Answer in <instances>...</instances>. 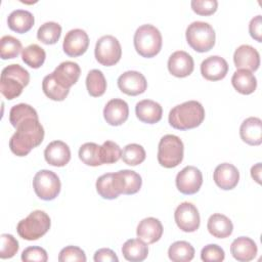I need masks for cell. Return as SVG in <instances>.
Returning <instances> with one entry per match:
<instances>
[{
  "mask_svg": "<svg viewBox=\"0 0 262 262\" xmlns=\"http://www.w3.org/2000/svg\"><path fill=\"white\" fill-rule=\"evenodd\" d=\"M9 140L10 150L17 157H25L40 145L44 139V128L39 119L29 118L21 122Z\"/></svg>",
  "mask_w": 262,
  "mask_h": 262,
  "instance_id": "1",
  "label": "cell"
},
{
  "mask_svg": "<svg viewBox=\"0 0 262 262\" xmlns=\"http://www.w3.org/2000/svg\"><path fill=\"white\" fill-rule=\"evenodd\" d=\"M205 119V110L201 102L188 100L175 105L169 113V124L177 130H188L199 127Z\"/></svg>",
  "mask_w": 262,
  "mask_h": 262,
  "instance_id": "2",
  "label": "cell"
},
{
  "mask_svg": "<svg viewBox=\"0 0 262 262\" xmlns=\"http://www.w3.org/2000/svg\"><path fill=\"white\" fill-rule=\"evenodd\" d=\"M30 82L29 72L17 63L9 64L2 70L0 78V90L2 95L8 99L19 96L23 89Z\"/></svg>",
  "mask_w": 262,
  "mask_h": 262,
  "instance_id": "3",
  "label": "cell"
},
{
  "mask_svg": "<svg viewBox=\"0 0 262 262\" xmlns=\"http://www.w3.org/2000/svg\"><path fill=\"white\" fill-rule=\"evenodd\" d=\"M134 47L136 52L146 58L156 56L162 48V34L155 26L146 24L140 26L134 34Z\"/></svg>",
  "mask_w": 262,
  "mask_h": 262,
  "instance_id": "4",
  "label": "cell"
},
{
  "mask_svg": "<svg viewBox=\"0 0 262 262\" xmlns=\"http://www.w3.org/2000/svg\"><path fill=\"white\" fill-rule=\"evenodd\" d=\"M50 217L41 210H35L29 216L17 223L18 235L27 241H36L42 237L50 229Z\"/></svg>",
  "mask_w": 262,
  "mask_h": 262,
  "instance_id": "5",
  "label": "cell"
},
{
  "mask_svg": "<svg viewBox=\"0 0 262 262\" xmlns=\"http://www.w3.org/2000/svg\"><path fill=\"white\" fill-rule=\"evenodd\" d=\"M185 37L188 45L198 52H208L215 45V31L205 21L191 23L186 29Z\"/></svg>",
  "mask_w": 262,
  "mask_h": 262,
  "instance_id": "6",
  "label": "cell"
},
{
  "mask_svg": "<svg viewBox=\"0 0 262 262\" xmlns=\"http://www.w3.org/2000/svg\"><path fill=\"white\" fill-rule=\"evenodd\" d=\"M183 152L184 145L178 136L164 135L158 146V162L164 168H175L182 162Z\"/></svg>",
  "mask_w": 262,
  "mask_h": 262,
  "instance_id": "7",
  "label": "cell"
},
{
  "mask_svg": "<svg viewBox=\"0 0 262 262\" xmlns=\"http://www.w3.org/2000/svg\"><path fill=\"white\" fill-rule=\"evenodd\" d=\"M60 180L58 176L50 170L38 171L33 179V188L37 196L43 201H52L60 192Z\"/></svg>",
  "mask_w": 262,
  "mask_h": 262,
  "instance_id": "8",
  "label": "cell"
},
{
  "mask_svg": "<svg viewBox=\"0 0 262 262\" xmlns=\"http://www.w3.org/2000/svg\"><path fill=\"white\" fill-rule=\"evenodd\" d=\"M94 55L100 64L104 67L115 66L122 56V47L119 40L112 35L100 37L95 44Z\"/></svg>",
  "mask_w": 262,
  "mask_h": 262,
  "instance_id": "9",
  "label": "cell"
},
{
  "mask_svg": "<svg viewBox=\"0 0 262 262\" xmlns=\"http://www.w3.org/2000/svg\"><path fill=\"white\" fill-rule=\"evenodd\" d=\"M174 219L179 229L184 232H193L200 227L201 218L196 207L188 202H183L175 210Z\"/></svg>",
  "mask_w": 262,
  "mask_h": 262,
  "instance_id": "10",
  "label": "cell"
},
{
  "mask_svg": "<svg viewBox=\"0 0 262 262\" xmlns=\"http://www.w3.org/2000/svg\"><path fill=\"white\" fill-rule=\"evenodd\" d=\"M176 187L183 194L196 193L203 184V174L194 166L184 167L176 175Z\"/></svg>",
  "mask_w": 262,
  "mask_h": 262,
  "instance_id": "11",
  "label": "cell"
},
{
  "mask_svg": "<svg viewBox=\"0 0 262 262\" xmlns=\"http://www.w3.org/2000/svg\"><path fill=\"white\" fill-rule=\"evenodd\" d=\"M89 46V37L82 29H73L69 31L63 39L62 48L67 55L77 57L86 52Z\"/></svg>",
  "mask_w": 262,
  "mask_h": 262,
  "instance_id": "12",
  "label": "cell"
},
{
  "mask_svg": "<svg viewBox=\"0 0 262 262\" xmlns=\"http://www.w3.org/2000/svg\"><path fill=\"white\" fill-rule=\"evenodd\" d=\"M119 89L130 96L143 93L147 88L145 77L137 71H127L118 78Z\"/></svg>",
  "mask_w": 262,
  "mask_h": 262,
  "instance_id": "13",
  "label": "cell"
},
{
  "mask_svg": "<svg viewBox=\"0 0 262 262\" xmlns=\"http://www.w3.org/2000/svg\"><path fill=\"white\" fill-rule=\"evenodd\" d=\"M194 69L193 58L189 53L183 50L173 52L168 59V70L170 74L177 78L189 76Z\"/></svg>",
  "mask_w": 262,
  "mask_h": 262,
  "instance_id": "14",
  "label": "cell"
},
{
  "mask_svg": "<svg viewBox=\"0 0 262 262\" xmlns=\"http://www.w3.org/2000/svg\"><path fill=\"white\" fill-rule=\"evenodd\" d=\"M233 62L236 69L255 72L260 66V55L257 49L248 44L238 46L233 53Z\"/></svg>",
  "mask_w": 262,
  "mask_h": 262,
  "instance_id": "15",
  "label": "cell"
},
{
  "mask_svg": "<svg viewBox=\"0 0 262 262\" xmlns=\"http://www.w3.org/2000/svg\"><path fill=\"white\" fill-rule=\"evenodd\" d=\"M213 179L216 185L221 189L230 190L237 185L239 180V172L234 165L222 163L215 168Z\"/></svg>",
  "mask_w": 262,
  "mask_h": 262,
  "instance_id": "16",
  "label": "cell"
},
{
  "mask_svg": "<svg viewBox=\"0 0 262 262\" xmlns=\"http://www.w3.org/2000/svg\"><path fill=\"white\" fill-rule=\"evenodd\" d=\"M228 72L227 61L218 55H212L201 63V74L208 81H219L225 78Z\"/></svg>",
  "mask_w": 262,
  "mask_h": 262,
  "instance_id": "17",
  "label": "cell"
},
{
  "mask_svg": "<svg viewBox=\"0 0 262 262\" xmlns=\"http://www.w3.org/2000/svg\"><path fill=\"white\" fill-rule=\"evenodd\" d=\"M103 117L111 126H120L125 123L129 117V106L121 98H114L106 102L103 108Z\"/></svg>",
  "mask_w": 262,
  "mask_h": 262,
  "instance_id": "18",
  "label": "cell"
},
{
  "mask_svg": "<svg viewBox=\"0 0 262 262\" xmlns=\"http://www.w3.org/2000/svg\"><path fill=\"white\" fill-rule=\"evenodd\" d=\"M45 161L54 167H63L71 160V149L69 145L61 140L50 142L44 150Z\"/></svg>",
  "mask_w": 262,
  "mask_h": 262,
  "instance_id": "19",
  "label": "cell"
},
{
  "mask_svg": "<svg viewBox=\"0 0 262 262\" xmlns=\"http://www.w3.org/2000/svg\"><path fill=\"white\" fill-rule=\"evenodd\" d=\"M136 234L138 238L143 241L145 244H154L162 237L163 225L161 221L157 218H144L137 225Z\"/></svg>",
  "mask_w": 262,
  "mask_h": 262,
  "instance_id": "20",
  "label": "cell"
},
{
  "mask_svg": "<svg viewBox=\"0 0 262 262\" xmlns=\"http://www.w3.org/2000/svg\"><path fill=\"white\" fill-rule=\"evenodd\" d=\"M258 252L256 243L248 236H239L235 238L230 246V253L232 257L241 262H248L253 260Z\"/></svg>",
  "mask_w": 262,
  "mask_h": 262,
  "instance_id": "21",
  "label": "cell"
},
{
  "mask_svg": "<svg viewBox=\"0 0 262 262\" xmlns=\"http://www.w3.org/2000/svg\"><path fill=\"white\" fill-rule=\"evenodd\" d=\"M242 140L249 145H260L262 142V121L257 117H250L243 121L239 127Z\"/></svg>",
  "mask_w": 262,
  "mask_h": 262,
  "instance_id": "22",
  "label": "cell"
},
{
  "mask_svg": "<svg viewBox=\"0 0 262 262\" xmlns=\"http://www.w3.org/2000/svg\"><path fill=\"white\" fill-rule=\"evenodd\" d=\"M54 78L66 88L70 89L74 84H76L81 75L80 66L74 61H63L59 63L52 72Z\"/></svg>",
  "mask_w": 262,
  "mask_h": 262,
  "instance_id": "23",
  "label": "cell"
},
{
  "mask_svg": "<svg viewBox=\"0 0 262 262\" xmlns=\"http://www.w3.org/2000/svg\"><path fill=\"white\" fill-rule=\"evenodd\" d=\"M135 114L142 123L156 124L162 119L163 108L160 103L151 99H143L136 103Z\"/></svg>",
  "mask_w": 262,
  "mask_h": 262,
  "instance_id": "24",
  "label": "cell"
},
{
  "mask_svg": "<svg viewBox=\"0 0 262 262\" xmlns=\"http://www.w3.org/2000/svg\"><path fill=\"white\" fill-rule=\"evenodd\" d=\"M233 88L241 94H252L257 88V79L254 74L248 70H236L231 78Z\"/></svg>",
  "mask_w": 262,
  "mask_h": 262,
  "instance_id": "25",
  "label": "cell"
},
{
  "mask_svg": "<svg viewBox=\"0 0 262 262\" xmlns=\"http://www.w3.org/2000/svg\"><path fill=\"white\" fill-rule=\"evenodd\" d=\"M207 228L214 237L225 238L232 233L233 224L231 220L225 215L215 213L209 217Z\"/></svg>",
  "mask_w": 262,
  "mask_h": 262,
  "instance_id": "26",
  "label": "cell"
},
{
  "mask_svg": "<svg viewBox=\"0 0 262 262\" xmlns=\"http://www.w3.org/2000/svg\"><path fill=\"white\" fill-rule=\"evenodd\" d=\"M35 23L34 15L24 9L13 10L7 17V25L10 30L18 34H24L29 32Z\"/></svg>",
  "mask_w": 262,
  "mask_h": 262,
  "instance_id": "27",
  "label": "cell"
},
{
  "mask_svg": "<svg viewBox=\"0 0 262 262\" xmlns=\"http://www.w3.org/2000/svg\"><path fill=\"white\" fill-rule=\"evenodd\" d=\"M119 181L121 194H134L139 191L142 185L141 176L132 170H120L116 172Z\"/></svg>",
  "mask_w": 262,
  "mask_h": 262,
  "instance_id": "28",
  "label": "cell"
},
{
  "mask_svg": "<svg viewBox=\"0 0 262 262\" xmlns=\"http://www.w3.org/2000/svg\"><path fill=\"white\" fill-rule=\"evenodd\" d=\"M124 258L131 262H140L146 259L148 255V247L140 238H131L124 243L122 247Z\"/></svg>",
  "mask_w": 262,
  "mask_h": 262,
  "instance_id": "29",
  "label": "cell"
},
{
  "mask_svg": "<svg viewBox=\"0 0 262 262\" xmlns=\"http://www.w3.org/2000/svg\"><path fill=\"white\" fill-rule=\"evenodd\" d=\"M96 191L102 199H117L121 194V192L115 173H106L98 177V179L96 180Z\"/></svg>",
  "mask_w": 262,
  "mask_h": 262,
  "instance_id": "30",
  "label": "cell"
},
{
  "mask_svg": "<svg viewBox=\"0 0 262 262\" xmlns=\"http://www.w3.org/2000/svg\"><path fill=\"white\" fill-rule=\"evenodd\" d=\"M42 89L44 94L54 101H62L69 94L70 89L63 87L53 76L49 74L42 81Z\"/></svg>",
  "mask_w": 262,
  "mask_h": 262,
  "instance_id": "31",
  "label": "cell"
},
{
  "mask_svg": "<svg viewBox=\"0 0 262 262\" xmlns=\"http://www.w3.org/2000/svg\"><path fill=\"white\" fill-rule=\"evenodd\" d=\"M168 256L173 262H188L194 257V248L188 242L177 241L169 247Z\"/></svg>",
  "mask_w": 262,
  "mask_h": 262,
  "instance_id": "32",
  "label": "cell"
},
{
  "mask_svg": "<svg viewBox=\"0 0 262 262\" xmlns=\"http://www.w3.org/2000/svg\"><path fill=\"white\" fill-rule=\"evenodd\" d=\"M86 88L93 97H99L106 90V80L100 70H91L86 77Z\"/></svg>",
  "mask_w": 262,
  "mask_h": 262,
  "instance_id": "33",
  "label": "cell"
},
{
  "mask_svg": "<svg viewBox=\"0 0 262 262\" xmlns=\"http://www.w3.org/2000/svg\"><path fill=\"white\" fill-rule=\"evenodd\" d=\"M46 58L45 50L37 44H31L23 49L21 59L32 69H39L43 66Z\"/></svg>",
  "mask_w": 262,
  "mask_h": 262,
  "instance_id": "34",
  "label": "cell"
},
{
  "mask_svg": "<svg viewBox=\"0 0 262 262\" xmlns=\"http://www.w3.org/2000/svg\"><path fill=\"white\" fill-rule=\"evenodd\" d=\"M61 35V27L55 21H47L41 25L37 31V38L46 45L55 44Z\"/></svg>",
  "mask_w": 262,
  "mask_h": 262,
  "instance_id": "35",
  "label": "cell"
},
{
  "mask_svg": "<svg viewBox=\"0 0 262 262\" xmlns=\"http://www.w3.org/2000/svg\"><path fill=\"white\" fill-rule=\"evenodd\" d=\"M80 160L88 166L96 167L102 165L100 159V145L94 142H86L79 149Z\"/></svg>",
  "mask_w": 262,
  "mask_h": 262,
  "instance_id": "36",
  "label": "cell"
},
{
  "mask_svg": "<svg viewBox=\"0 0 262 262\" xmlns=\"http://www.w3.org/2000/svg\"><path fill=\"white\" fill-rule=\"evenodd\" d=\"M29 118L39 119L36 110L27 103L15 104L9 112V122L14 128H16L21 122Z\"/></svg>",
  "mask_w": 262,
  "mask_h": 262,
  "instance_id": "37",
  "label": "cell"
},
{
  "mask_svg": "<svg viewBox=\"0 0 262 262\" xmlns=\"http://www.w3.org/2000/svg\"><path fill=\"white\" fill-rule=\"evenodd\" d=\"M23 51L21 42L13 36L6 35L0 40V56L2 59H11L18 56Z\"/></svg>",
  "mask_w": 262,
  "mask_h": 262,
  "instance_id": "38",
  "label": "cell"
},
{
  "mask_svg": "<svg viewBox=\"0 0 262 262\" xmlns=\"http://www.w3.org/2000/svg\"><path fill=\"white\" fill-rule=\"evenodd\" d=\"M146 154L142 145L137 143L127 144L122 150L121 159L129 166H137L145 160Z\"/></svg>",
  "mask_w": 262,
  "mask_h": 262,
  "instance_id": "39",
  "label": "cell"
},
{
  "mask_svg": "<svg viewBox=\"0 0 262 262\" xmlns=\"http://www.w3.org/2000/svg\"><path fill=\"white\" fill-rule=\"evenodd\" d=\"M122 157V149L116 142L106 140L100 145V159L102 164H114Z\"/></svg>",
  "mask_w": 262,
  "mask_h": 262,
  "instance_id": "40",
  "label": "cell"
},
{
  "mask_svg": "<svg viewBox=\"0 0 262 262\" xmlns=\"http://www.w3.org/2000/svg\"><path fill=\"white\" fill-rule=\"evenodd\" d=\"M1 248H0V258L9 259L12 258L18 251V242L17 239L8 233L1 234Z\"/></svg>",
  "mask_w": 262,
  "mask_h": 262,
  "instance_id": "41",
  "label": "cell"
},
{
  "mask_svg": "<svg viewBox=\"0 0 262 262\" xmlns=\"http://www.w3.org/2000/svg\"><path fill=\"white\" fill-rule=\"evenodd\" d=\"M86 260L84 251L76 246H68L63 248L58 255L59 262H85Z\"/></svg>",
  "mask_w": 262,
  "mask_h": 262,
  "instance_id": "42",
  "label": "cell"
},
{
  "mask_svg": "<svg viewBox=\"0 0 262 262\" xmlns=\"http://www.w3.org/2000/svg\"><path fill=\"white\" fill-rule=\"evenodd\" d=\"M224 258V250L216 244L207 245L201 251V259L205 262H221Z\"/></svg>",
  "mask_w": 262,
  "mask_h": 262,
  "instance_id": "43",
  "label": "cell"
},
{
  "mask_svg": "<svg viewBox=\"0 0 262 262\" xmlns=\"http://www.w3.org/2000/svg\"><path fill=\"white\" fill-rule=\"evenodd\" d=\"M191 9L199 15H211L216 12L218 7L217 0H192Z\"/></svg>",
  "mask_w": 262,
  "mask_h": 262,
  "instance_id": "44",
  "label": "cell"
},
{
  "mask_svg": "<svg viewBox=\"0 0 262 262\" xmlns=\"http://www.w3.org/2000/svg\"><path fill=\"white\" fill-rule=\"evenodd\" d=\"M21 260L25 262L36 261V262H46L48 260L47 252L41 247H28L21 253Z\"/></svg>",
  "mask_w": 262,
  "mask_h": 262,
  "instance_id": "45",
  "label": "cell"
},
{
  "mask_svg": "<svg viewBox=\"0 0 262 262\" xmlns=\"http://www.w3.org/2000/svg\"><path fill=\"white\" fill-rule=\"evenodd\" d=\"M249 33L251 37L257 42L262 41V18L260 14L254 16L251 19L249 24Z\"/></svg>",
  "mask_w": 262,
  "mask_h": 262,
  "instance_id": "46",
  "label": "cell"
},
{
  "mask_svg": "<svg viewBox=\"0 0 262 262\" xmlns=\"http://www.w3.org/2000/svg\"><path fill=\"white\" fill-rule=\"evenodd\" d=\"M93 260L95 262H118L119 258L117 257L116 253L107 248L99 249L95 252Z\"/></svg>",
  "mask_w": 262,
  "mask_h": 262,
  "instance_id": "47",
  "label": "cell"
},
{
  "mask_svg": "<svg viewBox=\"0 0 262 262\" xmlns=\"http://www.w3.org/2000/svg\"><path fill=\"white\" fill-rule=\"evenodd\" d=\"M251 176L257 183H261V163H257L251 168Z\"/></svg>",
  "mask_w": 262,
  "mask_h": 262,
  "instance_id": "48",
  "label": "cell"
}]
</instances>
